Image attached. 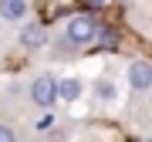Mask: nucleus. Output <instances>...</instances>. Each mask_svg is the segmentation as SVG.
Segmentation results:
<instances>
[{
	"label": "nucleus",
	"instance_id": "obj_7",
	"mask_svg": "<svg viewBox=\"0 0 152 142\" xmlns=\"http://www.w3.org/2000/svg\"><path fill=\"white\" fill-rule=\"evenodd\" d=\"M95 95H98L102 102H115V98H118V88H115L112 81H98V85H95Z\"/></svg>",
	"mask_w": 152,
	"mask_h": 142
},
{
	"label": "nucleus",
	"instance_id": "obj_6",
	"mask_svg": "<svg viewBox=\"0 0 152 142\" xmlns=\"http://www.w3.org/2000/svg\"><path fill=\"white\" fill-rule=\"evenodd\" d=\"M27 14V4L24 0H0V17L4 20H20Z\"/></svg>",
	"mask_w": 152,
	"mask_h": 142
},
{
	"label": "nucleus",
	"instance_id": "obj_9",
	"mask_svg": "<svg viewBox=\"0 0 152 142\" xmlns=\"http://www.w3.org/2000/svg\"><path fill=\"white\" fill-rule=\"evenodd\" d=\"M51 125H54V119H51V115H44V119H41V122H37L34 129H37V132H48Z\"/></svg>",
	"mask_w": 152,
	"mask_h": 142
},
{
	"label": "nucleus",
	"instance_id": "obj_3",
	"mask_svg": "<svg viewBox=\"0 0 152 142\" xmlns=\"http://www.w3.org/2000/svg\"><path fill=\"white\" fill-rule=\"evenodd\" d=\"M129 85L135 88V91H152V64H149V61H132Z\"/></svg>",
	"mask_w": 152,
	"mask_h": 142
},
{
	"label": "nucleus",
	"instance_id": "obj_10",
	"mask_svg": "<svg viewBox=\"0 0 152 142\" xmlns=\"http://www.w3.org/2000/svg\"><path fill=\"white\" fill-rule=\"evenodd\" d=\"M88 4H91V7H105L108 0H88Z\"/></svg>",
	"mask_w": 152,
	"mask_h": 142
},
{
	"label": "nucleus",
	"instance_id": "obj_2",
	"mask_svg": "<svg viewBox=\"0 0 152 142\" xmlns=\"http://www.w3.org/2000/svg\"><path fill=\"white\" fill-rule=\"evenodd\" d=\"M27 91H31V102L41 105V108H51V105L58 102V81H54L51 75H37V78L31 81Z\"/></svg>",
	"mask_w": 152,
	"mask_h": 142
},
{
	"label": "nucleus",
	"instance_id": "obj_11",
	"mask_svg": "<svg viewBox=\"0 0 152 142\" xmlns=\"http://www.w3.org/2000/svg\"><path fill=\"white\" fill-rule=\"evenodd\" d=\"M145 142H152V139H145Z\"/></svg>",
	"mask_w": 152,
	"mask_h": 142
},
{
	"label": "nucleus",
	"instance_id": "obj_1",
	"mask_svg": "<svg viewBox=\"0 0 152 142\" xmlns=\"http://www.w3.org/2000/svg\"><path fill=\"white\" fill-rule=\"evenodd\" d=\"M98 20L95 17H88V14H78V17H71L68 20V31H64V37H68V44H91V41H98Z\"/></svg>",
	"mask_w": 152,
	"mask_h": 142
},
{
	"label": "nucleus",
	"instance_id": "obj_5",
	"mask_svg": "<svg viewBox=\"0 0 152 142\" xmlns=\"http://www.w3.org/2000/svg\"><path fill=\"white\" fill-rule=\"evenodd\" d=\"M44 41H48V34H44L41 24H24V31H20V44L24 48H41Z\"/></svg>",
	"mask_w": 152,
	"mask_h": 142
},
{
	"label": "nucleus",
	"instance_id": "obj_8",
	"mask_svg": "<svg viewBox=\"0 0 152 142\" xmlns=\"http://www.w3.org/2000/svg\"><path fill=\"white\" fill-rule=\"evenodd\" d=\"M0 142H17V132L7 125V122H0Z\"/></svg>",
	"mask_w": 152,
	"mask_h": 142
},
{
	"label": "nucleus",
	"instance_id": "obj_4",
	"mask_svg": "<svg viewBox=\"0 0 152 142\" xmlns=\"http://www.w3.org/2000/svg\"><path fill=\"white\" fill-rule=\"evenodd\" d=\"M81 91H85V85L78 78H61L58 81V98H64V102H78Z\"/></svg>",
	"mask_w": 152,
	"mask_h": 142
}]
</instances>
